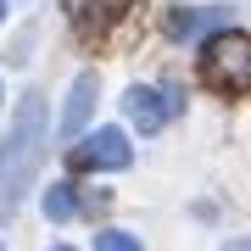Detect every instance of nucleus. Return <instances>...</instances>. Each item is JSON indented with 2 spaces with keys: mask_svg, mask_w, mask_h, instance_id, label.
<instances>
[{
  "mask_svg": "<svg viewBox=\"0 0 251 251\" xmlns=\"http://www.w3.org/2000/svg\"><path fill=\"white\" fill-rule=\"evenodd\" d=\"M179 106H184L179 90H151V84H134V90L123 95V112H128V123H134L140 134H156L168 117H179Z\"/></svg>",
  "mask_w": 251,
  "mask_h": 251,
  "instance_id": "obj_4",
  "label": "nucleus"
},
{
  "mask_svg": "<svg viewBox=\"0 0 251 251\" xmlns=\"http://www.w3.org/2000/svg\"><path fill=\"white\" fill-rule=\"evenodd\" d=\"M56 251H73V246H56Z\"/></svg>",
  "mask_w": 251,
  "mask_h": 251,
  "instance_id": "obj_12",
  "label": "nucleus"
},
{
  "mask_svg": "<svg viewBox=\"0 0 251 251\" xmlns=\"http://www.w3.org/2000/svg\"><path fill=\"white\" fill-rule=\"evenodd\" d=\"M224 251H251V234H246V240H234V246H224Z\"/></svg>",
  "mask_w": 251,
  "mask_h": 251,
  "instance_id": "obj_10",
  "label": "nucleus"
},
{
  "mask_svg": "<svg viewBox=\"0 0 251 251\" xmlns=\"http://www.w3.org/2000/svg\"><path fill=\"white\" fill-rule=\"evenodd\" d=\"M95 73H78L73 78V90H67V106H62V140H78L84 134V123H90V112H95Z\"/></svg>",
  "mask_w": 251,
  "mask_h": 251,
  "instance_id": "obj_5",
  "label": "nucleus"
},
{
  "mask_svg": "<svg viewBox=\"0 0 251 251\" xmlns=\"http://www.w3.org/2000/svg\"><path fill=\"white\" fill-rule=\"evenodd\" d=\"M201 78L218 95H246L251 90V39L240 28H224V34L201 39Z\"/></svg>",
  "mask_w": 251,
  "mask_h": 251,
  "instance_id": "obj_2",
  "label": "nucleus"
},
{
  "mask_svg": "<svg viewBox=\"0 0 251 251\" xmlns=\"http://www.w3.org/2000/svg\"><path fill=\"white\" fill-rule=\"evenodd\" d=\"M45 140H50V117H45V95H23L17 123L0 140V218H11L34 184L39 162H45Z\"/></svg>",
  "mask_w": 251,
  "mask_h": 251,
  "instance_id": "obj_1",
  "label": "nucleus"
},
{
  "mask_svg": "<svg viewBox=\"0 0 251 251\" xmlns=\"http://www.w3.org/2000/svg\"><path fill=\"white\" fill-rule=\"evenodd\" d=\"M128 156H134V145H128L123 128H95V134H84V140H78V151H73V168L117 173V168H128Z\"/></svg>",
  "mask_w": 251,
  "mask_h": 251,
  "instance_id": "obj_3",
  "label": "nucleus"
},
{
  "mask_svg": "<svg viewBox=\"0 0 251 251\" xmlns=\"http://www.w3.org/2000/svg\"><path fill=\"white\" fill-rule=\"evenodd\" d=\"M95 251H140V240L123 234V229H100V234H95Z\"/></svg>",
  "mask_w": 251,
  "mask_h": 251,
  "instance_id": "obj_9",
  "label": "nucleus"
},
{
  "mask_svg": "<svg viewBox=\"0 0 251 251\" xmlns=\"http://www.w3.org/2000/svg\"><path fill=\"white\" fill-rule=\"evenodd\" d=\"M123 6H128V0H73V17H78L84 28H100V23L123 17Z\"/></svg>",
  "mask_w": 251,
  "mask_h": 251,
  "instance_id": "obj_7",
  "label": "nucleus"
},
{
  "mask_svg": "<svg viewBox=\"0 0 251 251\" xmlns=\"http://www.w3.org/2000/svg\"><path fill=\"white\" fill-rule=\"evenodd\" d=\"M229 28V6H206V11H168V34L173 39H196V34H224Z\"/></svg>",
  "mask_w": 251,
  "mask_h": 251,
  "instance_id": "obj_6",
  "label": "nucleus"
},
{
  "mask_svg": "<svg viewBox=\"0 0 251 251\" xmlns=\"http://www.w3.org/2000/svg\"><path fill=\"white\" fill-rule=\"evenodd\" d=\"M0 23H6V0H0Z\"/></svg>",
  "mask_w": 251,
  "mask_h": 251,
  "instance_id": "obj_11",
  "label": "nucleus"
},
{
  "mask_svg": "<svg viewBox=\"0 0 251 251\" xmlns=\"http://www.w3.org/2000/svg\"><path fill=\"white\" fill-rule=\"evenodd\" d=\"M73 206H78L73 184H50V190H45V218H56V224H62V218H73Z\"/></svg>",
  "mask_w": 251,
  "mask_h": 251,
  "instance_id": "obj_8",
  "label": "nucleus"
}]
</instances>
